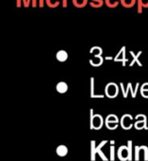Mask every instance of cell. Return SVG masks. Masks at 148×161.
I'll list each match as a JSON object with an SVG mask.
<instances>
[{"mask_svg": "<svg viewBox=\"0 0 148 161\" xmlns=\"http://www.w3.org/2000/svg\"><path fill=\"white\" fill-rule=\"evenodd\" d=\"M22 5H23V0H16V6L18 8L22 7Z\"/></svg>", "mask_w": 148, "mask_h": 161, "instance_id": "obj_31", "label": "cell"}, {"mask_svg": "<svg viewBox=\"0 0 148 161\" xmlns=\"http://www.w3.org/2000/svg\"><path fill=\"white\" fill-rule=\"evenodd\" d=\"M138 87H139V84H137V85H136L135 89H133V88H132V86H131V88H130V92H131V96H132V98H135V97H136V94H137V91H138Z\"/></svg>", "mask_w": 148, "mask_h": 161, "instance_id": "obj_27", "label": "cell"}, {"mask_svg": "<svg viewBox=\"0 0 148 161\" xmlns=\"http://www.w3.org/2000/svg\"><path fill=\"white\" fill-rule=\"evenodd\" d=\"M114 151H115L114 145H110V161H114V160H115Z\"/></svg>", "mask_w": 148, "mask_h": 161, "instance_id": "obj_26", "label": "cell"}, {"mask_svg": "<svg viewBox=\"0 0 148 161\" xmlns=\"http://www.w3.org/2000/svg\"><path fill=\"white\" fill-rule=\"evenodd\" d=\"M45 4L51 9H56L59 6L60 1L59 0H45Z\"/></svg>", "mask_w": 148, "mask_h": 161, "instance_id": "obj_18", "label": "cell"}, {"mask_svg": "<svg viewBox=\"0 0 148 161\" xmlns=\"http://www.w3.org/2000/svg\"><path fill=\"white\" fill-rule=\"evenodd\" d=\"M110 145H114V140H110Z\"/></svg>", "mask_w": 148, "mask_h": 161, "instance_id": "obj_35", "label": "cell"}, {"mask_svg": "<svg viewBox=\"0 0 148 161\" xmlns=\"http://www.w3.org/2000/svg\"><path fill=\"white\" fill-rule=\"evenodd\" d=\"M90 54L94 55H102L103 54V49L100 47H93L90 49Z\"/></svg>", "mask_w": 148, "mask_h": 161, "instance_id": "obj_21", "label": "cell"}, {"mask_svg": "<svg viewBox=\"0 0 148 161\" xmlns=\"http://www.w3.org/2000/svg\"><path fill=\"white\" fill-rule=\"evenodd\" d=\"M67 6H68V0H62V7L67 8Z\"/></svg>", "mask_w": 148, "mask_h": 161, "instance_id": "obj_33", "label": "cell"}, {"mask_svg": "<svg viewBox=\"0 0 148 161\" xmlns=\"http://www.w3.org/2000/svg\"><path fill=\"white\" fill-rule=\"evenodd\" d=\"M30 5H31V0H27V2L25 3L24 7H26V8H28Z\"/></svg>", "mask_w": 148, "mask_h": 161, "instance_id": "obj_32", "label": "cell"}, {"mask_svg": "<svg viewBox=\"0 0 148 161\" xmlns=\"http://www.w3.org/2000/svg\"><path fill=\"white\" fill-rule=\"evenodd\" d=\"M140 150L143 149L144 151V160L145 161H148V147L147 146H140Z\"/></svg>", "mask_w": 148, "mask_h": 161, "instance_id": "obj_25", "label": "cell"}, {"mask_svg": "<svg viewBox=\"0 0 148 161\" xmlns=\"http://www.w3.org/2000/svg\"><path fill=\"white\" fill-rule=\"evenodd\" d=\"M140 146H136L135 147V153H134V156H135V160L136 161H139L140 160Z\"/></svg>", "mask_w": 148, "mask_h": 161, "instance_id": "obj_24", "label": "cell"}, {"mask_svg": "<svg viewBox=\"0 0 148 161\" xmlns=\"http://www.w3.org/2000/svg\"><path fill=\"white\" fill-rule=\"evenodd\" d=\"M31 5L33 8H36L38 6V0H31Z\"/></svg>", "mask_w": 148, "mask_h": 161, "instance_id": "obj_30", "label": "cell"}, {"mask_svg": "<svg viewBox=\"0 0 148 161\" xmlns=\"http://www.w3.org/2000/svg\"><path fill=\"white\" fill-rule=\"evenodd\" d=\"M105 96L110 98V99H114L118 96L119 92H120V89H119V86L117 84L115 83H108L105 86Z\"/></svg>", "mask_w": 148, "mask_h": 161, "instance_id": "obj_3", "label": "cell"}, {"mask_svg": "<svg viewBox=\"0 0 148 161\" xmlns=\"http://www.w3.org/2000/svg\"><path fill=\"white\" fill-rule=\"evenodd\" d=\"M72 2H73V5L76 8L82 9L89 3V0H72Z\"/></svg>", "mask_w": 148, "mask_h": 161, "instance_id": "obj_13", "label": "cell"}, {"mask_svg": "<svg viewBox=\"0 0 148 161\" xmlns=\"http://www.w3.org/2000/svg\"><path fill=\"white\" fill-rule=\"evenodd\" d=\"M56 152H57V154L58 155H59V156H65L67 154V153H68V149H67V147L65 145H59V146H58Z\"/></svg>", "mask_w": 148, "mask_h": 161, "instance_id": "obj_16", "label": "cell"}, {"mask_svg": "<svg viewBox=\"0 0 148 161\" xmlns=\"http://www.w3.org/2000/svg\"><path fill=\"white\" fill-rule=\"evenodd\" d=\"M140 53H141V51H140V52H139L138 54H135V53H134L133 51H130V54H131V55H132V57H133V61H132V62L130 63V66H132V65H133V64H134L135 63H138V64L141 66V64H140V63L139 62V60H138V57H139V56L140 55Z\"/></svg>", "mask_w": 148, "mask_h": 161, "instance_id": "obj_22", "label": "cell"}, {"mask_svg": "<svg viewBox=\"0 0 148 161\" xmlns=\"http://www.w3.org/2000/svg\"><path fill=\"white\" fill-rule=\"evenodd\" d=\"M95 79L94 77L90 78V97L92 99H95V98H100L103 99L105 97V94H96L95 92Z\"/></svg>", "mask_w": 148, "mask_h": 161, "instance_id": "obj_6", "label": "cell"}, {"mask_svg": "<svg viewBox=\"0 0 148 161\" xmlns=\"http://www.w3.org/2000/svg\"><path fill=\"white\" fill-rule=\"evenodd\" d=\"M112 59H114L112 56H106V57H105V60H107V61H110V60H112Z\"/></svg>", "mask_w": 148, "mask_h": 161, "instance_id": "obj_34", "label": "cell"}, {"mask_svg": "<svg viewBox=\"0 0 148 161\" xmlns=\"http://www.w3.org/2000/svg\"><path fill=\"white\" fill-rule=\"evenodd\" d=\"M105 4L104 0H89V5L94 9L101 8Z\"/></svg>", "mask_w": 148, "mask_h": 161, "instance_id": "obj_14", "label": "cell"}, {"mask_svg": "<svg viewBox=\"0 0 148 161\" xmlns=\"http://www.w3.org/2000/svg\"><path fill=\"white\" fill-rule=\"evenodd\" d=\"M132 119H133V118H132L131 115H129V114L124 115V116L122 117L121 120H120V123H121L122 128L125 129V130H129V129L133 126V124L131 123Z\"/></svg>", "mask_w": 148, "mask_h": 161, "instance_id": "obj_5", "label": "cell"}, {"mask_svg": "<svg viewBox=\"0 0 148 161\" xmlns=\"http://www.w3.org/2000/svg\"><path fill=\"white\" fill-rule=\"evenodd\" d=\"M142 8H148V0H138V13L142 12Z\"/></svg>", "mask_w": 148, "mask_h": 161, "instance_id": "obj_19", "label": "cell"}, {"mask_svg": "<svg viewBox=\"0 0 148 161\" xmlns=\"http://www.w3.org/2000/svg\"><path fill=\"white\" fill-rule=\"evenodd\" d=\"M120 4L123 7L129 9V8H132L136 4V0H120Z\"/></svg>", "mask_w": 148, "mask_h": 161, "instance_id": "obj_15", "label": "cell"}, {"mask_svg": "<svg viewBox=\"0 0 148 161\" xmlns=\"http://www.w3.org/2000/svg\"><path fill=\"white\" fill-rule=\"evenodd\" d=\"M104 124V119L100 114L94 115V109H90V129L99 130Z\"/></svg>", "mask_w": 148, "mask_h": 161, "instance_id": "obj_2", "label": "cell"}, {"mask_svg": "<svg viewBox=\"0 0 148 161\" xmlns=\"http://www.w3.org/2000/svg\"><path fill=\"white\" fill-rule=\"evenodd\" d=\"M118 158L121 161H126L128 160L129 157V151H128V147L127 146H121L118 149V153H117Z\"/></svg>", "mask_w": 148, "mask_h": 161, "instance_id": "obj_7", "label": "cell"}, {"mask_svg": "<svg viewBox=\"0 0 148 161\" xmlns=\"http://www.w3.org/2000/svg\"><path fill=\"white\" fill-rule=\"evenodd\" d=\"M104 60H105V58L102 55H94V58L93 59H90L89 60V63H90V64L92 66L98 67V66H100V65L103 64Z\"/></svg>", "mask_w": 148, "mask_h": 161, "instance_id": "obj_9", "label": "cell"}, {"mask_svg": "<svg viewBox=\"0 0 148 161\" xmlns=\"http://www.w3.org/2000/svg\"><path fill=\"white\" fill-rule=\"evenodd\" d=\"M108 143V140H103L97 147H95V141L92 140L91 141V160L94 161L95 160V154L98 153L100 157L102 158L103 161H108V157H106L105 153L102 152V147H104Z\"/></svg>", "mask_w": 148, "mask_h": 161, "instance_id": "obj_1", "label": "cell"}, {"mask_svg": "<svg viewBox=\"0 0 148 161\" xmlns=\"http://www.w3.org/2000/svg\"><path fill=\"white\" fill-rule=\"evenodd\" d=\"M114 62H122L123 65H125V62H127V59L125 58V47H123L119 52L117 53V55L114 57Z\"/></svg>", "mask_w": 148, "mask_h": 161, "instance_id": "obj_8", "label": "cell"}, {"mask_svg": "<svg viewBox=\"0 0 148 161\" xmlns=\"http://www.w3.org/2000/svg\"><path fill=\"white\" fill-rule=\"evenodd\" d=\"M45 5V0H38V6L40 8H43Z\"/></svg>", "mask_w": 148, "mask_h": 161, "instance_id": "obj_28", "label": "cell"}, {"mask_svg": "<svg viewBox=\"0 0 148 161\" xmlns=\"http://www.w3.org/2000/svg\"><path fill=\"white\" fill-rule=\"evenodd\" d=\"M68 57H69V55H68L67 51H65V50H63V49L59 50V51L57 52V54H56V59H57L59 62H60V63H64V62L68 59Z\"/></svg>", "mask_w": 148, "mask_h": 161, "instance_id": "obj_10", "label": "cell"}, {"mask_svg": "<svg viewBox=\"0 0 148 161\" xmlns=\"http://www.w3.org/2000/svg\"><path fill=\"white\" fill-rule=\"evenodd\" d=\"M68 85L65 82H59L56 86V90L59 94H64L68 91Z\"/></svg>", "mask_w": 148, "mask_h": 161, "instance_id": "obj_11", "label": "cell"}, {"mask_svg": "<svg viewBox=\"0 0 148 161\" xmlns=\"http://www.w3.org/2000/svg\"><path fill=\"white\" fill-rule=\"evenodd\" d=\"M134 126H135V128L138 129V130L142 129V128L147 129V126H146V117H145L144 115H142V119H141V120L137 119V121L135 122Z\"/></svg>", "mask_w": 148, "mask_h": 161, "instance_id": "obj_12", "label": "cell"}, {"mask_svg": "<svg viewBox=\"0 0 148 161\" xmlns=\"http://www.w3.org/2000/svg\"><path fill=\"white\" fill-rule=\"evenodd\" d=\"M118 123H119V119L114 114H110L106 118L105 124L106 127L110 130H115L118 127Z\"/></svg>", "mask_w": 148, "mask_h": 161, "instance_id": "obj_4", "label": "cell"}, {"mask_svg": "<svg viewBox=\"0 0 148 161\" xmlns=\"http://www.w3.org/2000/svg\"><path fill=\"white\" fill-rule=\"evenodd\" d=\"M140 91H148V83H145L142 85L141 88H140Z\"/></svg>", "mask_w": 148, "mask_h": 161, "instance_id": "obj_29", "label": "cell"}, {"mask_svg": "<svg viewBox=\"0 0 148 161\" xmlns=\"http://www.w3.org/2000/svg\"><path fill=\"white\" fill-rule=\"evenodd\" d=\"M131 86H132V85H131L130 83H128V84H127L126 88L125 89V88H124V85H123V83H121V84H120V87H121V89H122V91H123V96H124V98H127V95H128V92L130 91Z\"/></svg>", "mask_w": 148, "mask_h": 161, "instance_id": "obj_20", "label": "cell"}, {"mask_svg": "<svg viewBox=\"0 0 148 161\" xmlns=\"http://www.w3.org/2000/svg\"><path fill=\"white\" fill-rule=\"evenodd\" d=\"M104 1H105V5L110 9H114L120 4V0H104Z\"/></svg>", "mask_w": 148, "mask_h": 161, "instance_id": "obj_17", "label": "cell"}, {"mask_svg": "<svg viewBox=\"0 0 148 161\" xmlns=\"http://www.w3.org/2000/svg\"><path fill=\"white\" fill-rule=\"evenodd\" d=\"M127 147H128V151H129L128 161H131L132 160V140H128L127 141Z\"/></svg>", "mask_w": 148, "mask_h": 161, "instance_id": "obj_23", "label": "cell"}]
</instances>
